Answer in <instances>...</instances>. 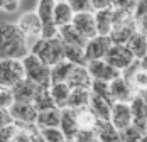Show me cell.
I'll use <instances>...</instances> for the list:
<instances>
[{"instance_id": "1", "label": "cell", "mask_w": 147, "mask_h": 142, "mask_svg": "<svg viewBox=\"0 0 147 142\" xmlns=\"http://www.w3.org/2000/svg\"><path fill=\"white\" fill-rule=\"evenodd\" d=\"M29 39L20 32L17 24L2 26V59H26L30 54Z\"/></svg>"}, {"instance_id": "2", "label": "cell", "mask_w": 147, "mask_h": 142, "mask_svg": "<svg viewBox=\"0 0 147 142\" xmlns=\"http://www.w3.org/2000/svg\"><path fill=\"white\" fill-rule=\"evenodd\" d=\"M30 53L34 56H37L44 64L49 68L59 64L61 61H64V43L61 41V37H54V39H39L37 43L32 46Z\"/></svg>"}, {"instance_id": "3", "label": "cell", "mask_w": 147, "mask_h": 142, "mask_svg": "<svg viewBox=\"0 0 147 142\" xmlns=\"http://www.w3.org/2000/svg\"><path fill=\"white\" fill-rule=\"evenodd\" d=\"M24 68H26V78L30 80L32 83H36L41 88H51V68L44 64L37 56H34L30 53L26 59H22Z\"/></svg>"}, {"instance_id": "4", "label": "cell", "mask_w": 147, "mask_h": 142, "mask_svg": "<svg viewBox=\"0 0 147 142\" xmlns=\"http://www.w3.org/2000/svg\"><path fill=\"white\" fill-rule=\"evenodd\" d=\"M26 80V68L20 59H2L0 63V83L5 88H14Z\"/></svg>"}, {"instance_id": "5", "label": "cell", "mask_w": 147, "mask_h": 142, "mask_svg": "<svg viewBox=\"0 0 147 142\" xmlns=\"http://www.w3.org/2000/svg\"><path fill=\"white\" fill-rule=\"evenodd\" d=\"M54 3L53 0H41L37 3V15L42 24V39H54L59 37V27L54 20Z\"/></svg>"}, {"instance_id": "6", "label": "cell", "mask_w": 147, "mask_h": 142, "mask_svg": "<svg viewBox=\"0 0 147 142\" xmlns=\"http://www.w3.org/2000/svg\"><path fill=\"white\" fill-rule=\"evenodd\" d=\"M17 26L20 32L29 39L30 46H34L39 39H42V24L37 12H26L24 15H20Z\"/></svg>"}, {"instance_id": "7", "label": "cell", "mask_w": 147, "mask_h": 142, "mask_svg": "<svg viewBox=\"0 0 147 142\" xmlns=\"http://www.w3.org/2000/svg\"><path fill=\"white\" fill-rule=\"evenodd\" d=\"M105 61H107L108 64H112V66H113L115 70H118L120 73H123V71L129 70L137 59L134 57V54L130 53V49H129L127 46L113 44L112 49L108 51L107 57H105Z\"/></svg>"}, {"instance_id": "8", "label": "cell", "mask_w": 147, "mask_h": 142, "mask_svg": "<svg viewBox=\"0 0 147 142\" xmlns=\"http://www.w3.org/2000/svg\"><path fill=\"white\" fill-rule=\"evenodd\" d=\"M88 71L93 78V81H105V83H112L115 81L117 78L122 76V73L118 70H115L112 64H108L105 59H100V61H91L88 63Z\"/></svg>"}, {"instance_id": "9", "label": "cell", "mask_w": 147, "mask_h": 142, "mask_svg": "<svg viewBox=\"0 0 147 142\" xmlns=\"http://www.w3.org/2000/svg\"><path fill=\"white\" fill-rule=\"evenodd\" d=\"M112 39L107 37V36H96L93 39H90L86 47H85V54H86V61L91 63V61H100V59H105L108 51L112 49Z\"/></svg>"}, {"instance_id": "10", "label": "cell", "mask_w": 147, "mask_h": 142, "mask_svg": "<svg viewBox=\"0 0 147 142\" xmlns=\"http://www.w3.org/2000/svg\"><path fill=\"white\" fill-rule=\"evenodd\" d=\"M10 114L14 117L15 124H24V125H36L37 122V108L34 107L32 101H15L10 108Z\"/></svg>"}, {"instance_id": "11", "label": "cell", "mask_w": 147, "mask_h": 142, "mask_svg": "<svg viewBox=\"0 0 147 142\" xmlns=\"http://www.w3.org/2000/svg\"><path fill=\"white\" fill-rule=\"evenodd\" d=\"M110 93H112L113 103H130L137 95L130 81L125 80L123 76H120L110 83Z\"/></svg>"}, {"instance_id": "12", "label": "cell", "mask_w": 147, "mask_h": 142, "mask_svg": "<svg viewBox=\"0 0 147 142\" xmlns=\"http://www.w3.org/2000/svg\"><path fill=\"white\" fill-rule=\"evenodd\" d=\"M73 27L85 36L86 39H93L98 36V29H96V20L93 12H83V14H76L73 19Z\"/></svg>"}, {"instance_id": "13", "label": "cell", "mask_w": 147, "mask_h": 142, "mask_svg": "<svg viewBox=\"0 0 147 142\" xmlns=\"http://www.w3.org/2000/svg\"><path fill=\"white\" fill-rule=\"evenodd\" d=\"M130 112H132V125L147 134V100L142 95H135L130 101Z\"/></svg>"}, {"instance_id": "14", "label": "cell", "mask_w": 147, "mask_h": 142, "mask_svg": "<svg viewBox=\"0 0 147 142\" xmlns=\"http://www.w3.org/2000/svg\"><path fill=\"white\" fill-rule=\"evenodd\" d=\"M110 122L113 127L123 132L125 128L132 125V112H130V103H113L112 107V117Z\"/></svg>"}, {"instance_id": "15", "label": "cell", "mask_w": 147, "mask_h": 142, "mask_svg": "<svg viewBox=\"0 0 147 142\" xmlns=\"http://www.w3.org/2000/svg\"><path fill=\"white\" fill-rule=\"evenodd\" d=\"M42 88L37 86L36 83H32L30 80H22L20 83L12 88L14 91V97H15V101H34V98L37 97V93L41 91Z\"/></svg>"}, {"instance_id": "16", "label": "cell", "mask_w": 147, "mask_h": 142, "mask_svg": "<svg viewBox=\"0 0 147 142\" xmlns=\"http://www.w3.org/2000/svg\"><path fill=\"white\" fill-rule=\"evenodd\" d=\"M68 85L71 86V90H91L93 85V78L90 74L86 66H76L68 80Z\"/></svg>"}, {"instance_id": "17", "label": "cell", "mask_w": 147, "mask_h": 142, "mask_svg": "<svg viewBox=\"0 0 147 142\" xmlns=\"http://www.w3.org/2000/svg\"><path fill=\"white\" fill-rule=\"evenodd\" d=\"M59 128L63 130L66 139H74L76 134L80 132V125H78V118H76V110L71 108H63L61 112V125Z\"/></svg>"}, {"instance_id": "18", "label": "cell", "mask_w": 147, "mask_h": 142, "mask_svg": "<svg viewBox=\"0 0 147 142\" xmlns=\"http://www.w3.org/2000/svg\"><path fill=\"white\" fill-rule=\"evenodd\" d=\"M137 32V24L135 20H130L127 24H120V26H115L112 34H110V39L113 44H118V46H127V43L132 39V36Z\"/></svg>"}, {"instance_id": "19", "label": "cell", "mask_w": 147, "mask_h": 142, "mask_svg": "<svg viewBox=\"0 0 147 142\" xmlns=\"http://www.w3.org/2000/svg\"><path fill=\"white\" fill-rule=\"evenodd\" d=\"M95 132H96L100 142H122L120 130H117L113 127V124L108 122V120H98Z\"/></svg>"}, {"instance_id": "20", "label": "cell", "mask_w": 147, "mask_h": 142, "mask_svg": "<svg viewBox=\"0 0 147 142\" xmlns=\"http://www.w3.org/2000/svg\"><path fill=\"white\" fill-rule=\"evenodd\" d=\"M59 37H61V41L66 44V46H73V47H81V49H85L86 44H88V39H86L85 36H81V34L73 27V24L59 29Z\"/></svg>"}, {"instance_id": "21", "label": "cell", "mask_w": 147, "mask_h": 142, "mask_svg": "<svg viewBox=\"0 0 147 142\" xmlns=\"http://www.w3.org/2000/svg\"><path fill=\"white\" fill-rule=\"evenodd\" d=\"M74 15L76 14L73 12L69 2H56L54 3V20H56V26L59 29L71 26Z\"/></svg>"}, {"instance_id": "22", "label": "cell", "mask_w": 147, "mask_h": 142, "mask_svg": "<svg viewBox=\"0 0 147 142\" xmlns=\"http://www.w3.org/2000/svg\"><path fill=\"white\" fill-rule=\"evenodd\" d=\"M95 20H96V29H98V36H107L110 37L112 30H113V7L112 9H105L95 12Z\"/></svg>"}, {"instance_id": "23", "label": "cell", "mask_w": 147, "mask_h": 142, "mask_svg": "<svg viewBox=\"0 0 147 142\" xmlns=\"http://www.w3.org/2000/svg\"><path fill=\"white\" fill-rule=\"evenodd\" d=\"M112 107H113V103H110V101H107V100L100 98L98 95H93V93H91L90 110L96 115L98 120H108V122H110V117H112Z\"/></svg>"}, {"instance_id": "24", "label": "cell", "mask_w": 147, "mask_h": 142, "mask_svg": "<svg viewBox=\"0 0 147 142\" xmlns=\"http://www.w3.org/2000/svg\"><path fill=\"white\" fill-rule=\"evenodd\" d=\"M51 95H53V100L56 103L58 108H66L68 107V101H69V97H71V86L68 83H56V85H51Z\"/></svg>"}, {"instance_id": "25", "label": "cell", "mask_w": 147, "mask_h": 142, "mask_svg": "<svg viewBox=\"0 0 147 142\" xmlns=\"http://www.w3.org/2000/svg\"><path fill=\"white\" fill-rule=\"evenodd\" d=\"M127 47L130 49V53L134 54V57L137 61L144 59L147 56V36L137 30L132 36V39L127 43Z\"/></svg>"}, {"instance_id": "26", "label": "cell", "mask_w": 147, "mask_h": 142, "mask_svg": "<svg viewBox=\"0 0 147 142\" xmlns=\"http://www.w3.org/2000/svg\"><path fill=\"white\" fill-rule=\"evenodd\" d=\"M61 108H53V110H46L37 115V122L36 125L39 128H56L61 125Z\"/></svg>"}, {"instance_id": "27", "label": "cell", "mask_w": 147, "mask_h": 142, "mask_svg": "<svg viewBox=\"0 0 147 142\" xmlns=\"http://www.w3.org/2000/svg\"><path fill=\"white\" fill-rule=\"evenodd\" d=\"M74 68L76 66L73 63H69L66 59L61 61L56 66H53L51 68V81H53V85H56V83H68V80H69V76H71Z\"/></svg>"}, {"instance_id": "28", "label": "cell", "mask_w": 147, "mask_h": 142, "mask_svg": "<svg viewBox=\"0 0 147 142\" xmlns=\"http://www.w3.org/2000/svg\"><path fill=\"white\" fill-rule=\"evenodd\" d=\"M90 101H91V90H73L66 108H71V110L88 108Z\"/></svg>"}, {"instance_id": "29", "label": "cell", "mask_w": 147, "mask_h": 142, "mask_svg": "<svg viewBox=\"0 0 147 142\" xmlns=\"http://www.w3.org/2000/svg\"><path fill=\"white\" fill-rule=\"evenodd\" d=\"M32 103H34V107L37 108L39 114H41V112H46V110L58 108L56 103H54V100H53V95H51V90H49V88H42V90L37 93V97L34 98Z\"/></svg>"}, {"instance_id": "30", "label": "cell", "mask_w": 147, "mask_h": 142, "mask_svg": "<svg viewBox=\"0 0 147 142\" xmlns=\"http://www.w3.org/2000/svg\"><path fill=\"white\" fill-rule=\"evenodd\" d=\"M76 118H78V125L80 128H85V130H95L96 127V115L93 114L88 108H81V110H76Z\"/></svg>"}, {"instance_id": "31", "label": "cell", "mask_w": 147, "mask_h": 142, "mask_svg": "<svg viewBox=\"0 0 147 142\" xmlns=\"http://www.w3.org/2000/svg\"><path fill=\"white\" fill-rule=\"evenodd\" d=\"M64 56H66V61L73 63L74 66H88L85 49H81V47H73V46L64 44Z\"/></svg>"}, {"instance_id": "32", "label": "cell", "mask_w": 147, "mask_h": 142, "mask_svg": "<svg viewBox=\"0 0 147 142\" xmlns=\"http://www.w3.org/2000/svg\"><path fill=\"white\" fill-rule=\"evenodd\" d=\"M91 93H93V95H98L100 98L107 100V101H110V103H113L112 93H110V83H105V81H93V85H91Z\"/></svg>"}, {"instance_id": "33", "label": "cell", "mask_w": 147, "mask_h": 142, "mask_svg": "<svg viewBox=\"0 0 147 142\" xmlns=\"http://www.w3.org/2000/svg\"><path fill=\"white\" fill-rule=\"evenodd\" d=\"M144 132L139 130L137 127L130 125L129 128H125L123 132H120V137H122V142H142L144 139Z\"/></svg>"}, {"instance_id": "34", "label": "cell", "mask_w": 147, "mask_h": 142, "mask_svg": "<svg viewBox=\"0 0 147 142\" xmlns=\"http://www.w3.org/2000/svg\"><path fill=\"white\" fill-rule=\"evenodd\" d=\"M41 130V135L46 142H64L66 137L63 134V130L59 127L56 128H39Z\"/></svg>"}, {"instance_id": "35", "label": "cell", "mask_w": 147, "mask_h": 142, "mask_svg": "<svg viewBox=\"0 0 147 142\" xmlns=\"http://www.w3.org/2000/svg\"><path fill=\"white\" fill-rule=\"evenodd\" d=\"M14 103H15V97H14L12 88L2 86V88H0V107H2L3 110H10Z\"/></svg>"}, {"instance_id": "36", "label": "cell", "mask_w": 147, "mask_h": 142, "mask_svg": "<svg viewBox=\"0 0 147 142\" xmlns=\"http://www.w3.org/2000/svg\"><path fill=\"white\" fill-rule=\"evenodd\" d=\"M69 5H71L74 14H83V12H93L95 14L93 5H91L90 0H71Z\"/></svg>"}, {"instance_id": "37", "label": "cell", "mask_w": 147, "mask_h": 142, "mask_svg": "<svg viewBox=\"0 0 147 142\" xmlns=\"http://www.w3.org/2000/svg\"><path fill=\"white\" fill-rule=\"evenodd\" d=\"M74 142H98V135L95 130H85L80 128V132L76 134V137L73 139Z\"/></svg>"}, {"instance_id": "38", "label": "cell", "mask_w": 147, "mask_h": 142, "mask_svg": "<svg viewBox=\"0 0 147 142\" xmlns=\"http://www.w3.org/2000/svg\"><path fill=\"white\" fill-rule=\"evenodd\" d=\"M19 132V125L14 124V125H9V127H2V134H0V142H12L15 139Z\"/></svg>"}, {"instance_id": "39", "label": "cell", "mask_w": 147, "mask_h": 142, "mask_svg": "<svg viewBox=\"0 0 147 142\" xmlns=\"http://www.w3.org/2000/svg\"><path fill=\"white\" fill-rule=\"evenodd\" d=\"M147 15V2H137V7H135V10H134V19L135 20H139V19H142V17H146Z\"/></svg>"}, {"instance_id": "40", "label": "cell", "mask_w": 147, "mask_h": 142, "mask_svg": "<svg viewBox=\"0 0 147 142\" xmlns=\"http://www.w3.org/2000/svg\"><path fill=\"white\" fill-rule=\"evenodd\" d=\"M19 5H20V3H19L17 0H5V2H2V5H0V7H2V10H5V12H10V14H12V12H15V10L19 9Z\"/></svg>"}, {"instance_id": "41", "label": "cell", "mask_w": 147, "mask_h": 142, "mask_svg": "<svg viewBox=\"0 0 147 142\" xmlns=\"http://www.w3.org/2000/svg\"><path fill=\"white\" fill-rule=\"evenodd\" d=\"M15 120L12 114H10V110H3L2 108V127H9V125H14Z\"/></svg>"}, {"instance_id": "42", "label": "cell", "mask_w": 147, "mask_h": 142, "mask_svg": "<svg viewBox=\"0 0 147 142\" xmlns=\"http://www.w3.org/2000/svg\"><path fill=\"white\" fill-rule=\"evenodd\" d=\"M64 142H74V141H73V139H66Z\"/></svg>"}, {"instance_id": "43", "label": "cell", "mask_w": 147, "mask_h": 142, "mask_svg": "<svg viewBox=\"0 0 147 142\" xmlns=\"http://www.w3.org/2000/svg\"><path fill=\"white\" fill-rule=\"evenodd\" d=\"M144 98H146V100H147V95H146V97H144Z\"/></svg>"}, {"instance_id": "44", "label": "cell", "mask_w": 147, "mask_h": 142, "mask_svg": "<svg viewBox=\"0 0 147 142\" xmlns=\"http://www.w3.org/2000/svg\"><path fill=\"white\" fill-rule=\"evenodd\" d=\"M98 142H100V141H98Z\"/></svg>"}, {"instance_id": "45", "label": "cell", "mask_w": 147, "mask_h": 142, "mask_svg": "<svg viewBox=\"0 0 147 142\" xmlns=\"http://www.w3.org/2000/svg\"><path fill=\"white\" fill-rule=\"evenodd\" d=\"M146 36H147V34H146Z\"/></svg>"}]
</instances>
